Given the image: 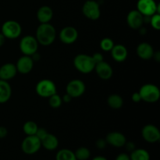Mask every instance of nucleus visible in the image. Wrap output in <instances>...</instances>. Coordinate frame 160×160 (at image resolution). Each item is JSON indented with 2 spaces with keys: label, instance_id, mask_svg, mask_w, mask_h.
Masks as SVG:
<instances>
[{
  "label": "nucleus",
  "instance_id": "1",
  "mask_svg": "<svg viewBox=\"0 0 160 160\" xmlns=\"http://www.w3.org/2000/svg\"><path fill=\"white\" fill-rule=\"evenodd\" d=\"M56 38V28L49 23H40L36 30L35 38L37 39L39 45L48 46L55 42Z\"/></svg>",
  "mask_w": 160,
  "mask_h": 160
},
{
  "label": "nucleus",
  "instance_id": "2",
  "mask_svg": "<svg viewBox=\"0 0 160 160\" xmlns=\"http://www.w3.org/2000/svg\"><path fill=\"white\" fill-rule=\"evenodd\" d=\"M73 65L79 72L88 74L94 70L95 62L92 56L87 54H78L74 57Z\"/></svg>",
  "mask_w": 160,
  "mask_h": 160
},
{
  "label": "nucleus",
  "instance_id": "3",
  "mask_svg": "<svg viewBox=\"0 0 160 160\" xmlns=\"http://www.w3.org/2000/svg\"><path fill=\"white\" fill-rule=\"evenodd\" d=\"M142 101L148 103H154L159 101L160 98V90L156 84H145L141 87L139 90Z\"/></svg>",
  "mask_w": 160,
  "mask_h": 160
},
{
  "label": "nucleus",
  "instance_id": "4",
  "mask_svg": "<svg viewBox=\"0 0 160 160\" xmlns=\"http://www.w3.org/2000/svg\"><path fill=\"white\" fill-rule=\"evenodd\" d=\"M137 10L145 17H150L154 14H160V4L155 0H138Z\"/></svg>",
  "mask_w": 160,
  "mask_h": 160
},
{
  "label": "nucleus",
  "instance_id": "5",
  "mask_svg": "<svg viewBox=\"0 0 160 160\" xmlns=\"http://www.w3.org/2000/svg\"><path fill=\"white\" fill-rule=\"evenodd\" d=\"M38 42L34 36L25 35L20 40L19 48L22 54L31 56L38 52Z\"/></svg>",
  "mask_w": 160,
  "mask_h": 160
},
{
  "label": "nucleus",
  "instance_id": "6",
  "mask_svg": "<svg viewBox=\"0 0 160 160\" xmlns=\"http://www.w3.org/2000/svg\"><path fill=\"white\" fill-rule=\"evenodd\" d=\"M1 33L7 39H16L22 33V27L16 20H7L2 25Z\"/></svg>",
  "mask_w": 160,
  "mask_h": 160
},
{
  "label": "nucleus",
  "instance_id": "7",
  "mask_svg": "<svg viewBox=\"0 0 160 160\" xmlns=\"http://www.w3.org/2000/svg\"><path fill=\"white\" fill-rule=\"evenodd\" d=\"M35 91L39 96L47 98L57 93L56 84L49 79H43L38 81L35 86Z\"/></svg>",
  "mask_w": 160,
  "mask_h": 160
},
{
  "label": "nucleus",
  "instance_id": "8",
  "mask_svg": "<svg viewBox=\"0 0 160 160\" xmlns=\"http://www.w3.org/2000/svg\"><path fill=\"white\" fill-rule=\"evenodd\" d=\"M41 140L36 135L27 136L21 143V149L27 155H33L40 150Z\"/></svg>",
  "mask_w": 160,
  "mask_h": 160
},
{
  "label": "nucleus",
  "instance_id": "9",
  "mask_svg": "<svg viewBox=\"0 0 160 160\" xmlns=\"http://www.w3.org/2000/svg\"><path fill=\"white\" fill-rule=\"evenodd\" d=\"M82 12L89 20H98L101 16L99 4L95 0H87L82 6Z\"/></svg>",
  "mask_w": 160,
  "mask_h": 160
},
{
  "label": "nucleus",
  "instance_id": "10",
  "mask_svg": "<svg viewBox=\"0 0 160 160\" xmlns=\"http://www.w3.org/2000/svg\"><path fill=\"white\" fill-rule=\"evenodd\" d=\"M86 86L84 81L79 79L71 80L70 82L67 84L66 88V92L68 95L73 98H78L83 95L85 92Z\"/></svg>",
  "mask_w": 160,
  "mask_h": 160
},
{
  "label": "nucleus",
  "instance_id": "11",
  "mask_svg": "<svg viewBox=\"0 0 160 160\" xmlns=\"http://www.w3.org/2000/svg\"><path fill=\"white\" fill-rule=\"evenodd\" d=\"M142 136L145 142L148 143H156L160 140L159 128L153 124H147L142 130Z\"/></svg>",
  "mask_w": 160,
  "mask_h": 160
},
{
  "label": "nucleus",
  "instance_id": "12",
  "mask_svg": "<svg viewBox=\"0 0 160 160\" xmlns=\"http://www.w3.org/2000/svg\"><path fill=\"white\" fill-rule=\"evenodd\" d=\"M145 23V17L137 9H133L127 16V23L133 30H139Z\"/></svg>",
  "mask_w": 160,
  "mask_h": 160
},
{
  "label": "nucleus",
  "instance_id": "13",
  "mask_svg": "<svg viewBox=\"0 0 160 160\" xmlns=\"http://www.w3.org/2000/svg\"><path fill=\"white\" fill-rule=\"evenodd\" d=\"M59 36L62 43L65 45H71L78 40V31L73 27L67 26L61 30Z\"/></svg>",
  "mask_w": 160,
  "mask_h": 160
},
{
  "label": "nucleus",
  "instance_id": "14",
  "mask_svg": "<svg viewBox=\"0 0 160 160\" xmlns=\"http://www.w3.org/2000/svg\"><path fill=\"white\" fill-rule=\"evenodd\" d=\"M34 61L33 60L31 56L23 55L17 61V64H15L17 73H20L21 74H28L31 73L34 67Z\"/></svg>",
  "mask_w": 160,
  "mask_h": 160
},
{
  "label": "nucleus",
  "instance_id": "15",
  "mask_svg": "<svg viewBox=\"0 0 160 160\" xmlns=\"http://www.w3.org/2000/svg\"><path fill=\"white\" fill-rule=\"evenodd\" d=\"M94 70H95L97 75L104 81L109 80L113 74V70L112 67L104 60L95 64Z\"/></svg>",
  "mask_w": 160,
  "mask_h": 160
},
{
  "label": "nucleus",
  "instance_id": "16",
  "mask_svg": "<svg viewBox=\"0 0 160 160\" xmlns=\"http://www.w3.org/2000/svg\"><path fill=\"white\" fill-rule=\"evenodd\" d=\"M106 143L112 145V147L122 148L126 144L127 138L124 134H123L122 133L117 132V131H112V132L109 133L106 135Z\"/></svg>",
  "mask_w": 160,
  "mask_h": 160
},
{
  "label": "nucleus",
  "instance_id": "17",
  "mask_svg": "<svg viewBox=\"0 0 160 160\" xmlns=\"http://www.w3.org/2000/svg\"><path fill=\"white\" fill-rule=\"evenodd\" d=\"M136 52L140 59H144V60H149L153 58L155 51L153 47L149 43L142 42L138 45L136 48Z\"/></svg>",
  "mask_w": 160,
  "mask_h": 160
},
{
  "label": "nucleus",
  "instance_id": "18",
  "mask_svg": "<svg viewBox=\"0 0 160 160\" xmlns=\"http://www.w3.org/2000/svg\"><path fill=\"white\" fill-rule=\"evenodd\" d=\"M17 73L16 65L11 62H6L0 67V79L9 81L15 78Z\"/></svg>",
  "mask_w": 160,
  "mask_h": 160
},
{
  "label": "nucleus",
  "instance_id": "19",
  "mask_svg": "<svg viewBox=\"0 0 160 160\" xmlns=\"http://www.w3.org/2000/svg\"><path fill=\"white\" fill-rule=\"evenodd\" d=\"M112 57L116 62H123L127 59L128 56V51L126 47L121 44L114 45L110 51Z\"/></svg>",
  "mask_w": 160,
  "mask_h": 160
},
{
  "label": "nucleus",
  "instance_id": "20",
  "mask_svg": "<svg viewBox=\"0 0 160 160\" xmlns=\"http://www.w3.org/2000/svg\"><path fill=\"white\" fill-rule=\"evenodd\" d=\"M53 17V10L48 6H42L38 9L37 18L41 23H49Z\"/></svg>",
  "mask_w": 160,
  "mask_h": 160
},
{
  "label": "nucleus",
  "instance_id": "21",
  "mask_svg": "<svg viewBox=\"0 0 160 160\" xmlns=\"http://www.w3.org/2000/svg\"><path fill=\"white\" fill-rule=\"evenodd\" d=\"M42 146L48 151H53L59 146V140L54 134L48 133L41 140Z\"/></svg>",
  "mask_w": 160,
  "mask_h": 160
},
{
  "label": "nucleus",
  "instance_id": "22",
  "mask_svg": "<svg viewBox=\"0 0 160 160\" xmlns=\"http://www.w3.org/2000/svg\"><path fill=\"white\" fill-rule=\"evenodd\" d=\"M12 88L9 82L0 79V104L6 103L10 99Z\"/></svg>",
  "mask_w": 160,
  "mask_h": 160
},
{
  "label": "nucleus",
  "instance_id": "23",
  "mask_svg": "<svg viewBox=\"0 0 160 160\" xmlns=\"http://www.w3.org/2000/svg\"><path fill=\"white\" fill-rule=\"evenodd\" d=\"M107 104L110 108L113 109H119L123 106V99L120 95L112 94L107 98Z\"/></svg>",
  "mask_w": 160,
  "mask_h": 160
},
{
  "label": "nucleus",
  "instance_id": "24",
  "mask_svg": "<svg viewBox=\"0 0 160 160\" xmlns=\"http://www.w3.org/2000/svg\"><path fill=\"white\" fill-rule=\"evenodd\" d=\"M131 160H150V155L144 148H135L130 155Z\"/></svg>",
  "mask_w": 160,
  "mask_h": 160
},
{
  "label": "nucleus",
  "instance_id": "25",
  "mask_svg": "<svg viewBox=\"0 0 160 160\" xmlns=\"http://www.w3.org/2000/svg\"><path fill=\"white\" fill-rule=\"evenodd\" d=\"M56 160H77V159L73 151L67 148H62L56 154Z\"/></svg>",
  "mask_w": 160,
  "mask_h": 160
},
{
  "label": "nucleus",
  "instance_id": "26",
  "mask_svg": "<svg viewBox=\"0 0 160 160\" xmlns=\"http://www.w3.org/2000/svg\"><path fill=\"white\" fill-rule=\"evenodd\" d=\"M38 129V126L37 123L31 120L25 122L23 126V131L27 136L35 135Z\"/></svg>",
  "mask_w": 160,
  "mask_h": 160
},
{
  "label": "nucleus",
  "instance_id": "27",
  "mask_svg": "<svg viewBox=\"0 0 160 160\" xmlns=\"http://www.w3.org/2000/svg\"><path fill=\"white\" fill-rule=\"evenodd\" d=\"M77 160H88L91 156V152L86 147H80L75 151Z\"/></svg>",
  "mask_w": 160,
  "mask_h": 160
},
{
  "label": "nucleus",
  "instance_id": "28",
  "mask_svg": "<svg viewBox=\"0 0 160 160\" xmlns=\"http://www.w3.org/2000/svg\"><path fill=\"white\" fill-rule=\"evenodd\" d=\"M48 98V104L53 109H58L60 107L62 104V97L58 95L57 93L54 94Z\"/></svg>",
  "mask_w": 160,
  "mask_h": 160
},
{
  "label": "nucleus",
  "instance_id": "29",
  "mask_svg": "<svg viewBox=\"0 0 160 160\" xmlns=\"http://www.w3.org/2000/svg\"><path fill=\"white\" fill-rule=\"evenodd\" d=\"M114 46V42L109 38H104L100 42V48L104 52H110Z\"/></svg>",
  "mask_w": 160,
  "mask_h": 160
},
{
  "label": "nucleus",
  "instance_id": "30",
  "mask_svg": "<svg viewBox=\"0 0 160 160\" xmlns=\"http://www.w3.org/2000/svg\"><path fill=\"white\" fill-rule=\"evenodd\" d=\"M150 24L153 29L156 31L160 30V14L156 13L149 17Z\"/></svg>",
  "mask_w": 160,
  "mask_h": 160
},
{
  "label": "nucleus",
  "instance_id": "31",
  "mask_svg": "<svg viewBox=\"0 0 160 160\" xmlns=\"http://www.w3.org/2000/svg\"><path fill=\"white\" fill-rule=\"evenodd\" d=\"M48 131H46V130L45 129V128H38V129L37 132H36L35 135L37 136L38 138L40 140H42V138H43L44 137H45V135H46L47 134H48Z\"/></svg>",
  "mask_w": 160,
  "mask_h": 160
},
{
  "label": "nucleus",
  "instance_id": "32",
  "mask_svg": "<svg viewBox=\"0 0 160 160\" xmlns=\"http://www.w3.org/2000/svg\"><path fill=\"white\" fill-rule=\"evenodd\" d=\"M92 58H93L94 61H95V64L98 63V62H102V61L104 60V57H103L102 54L100 52H95L92 55Z\"/></svg>",
  "mask_w": 160,
  "mask_h": 160
},
{
  "label": "nucleus",
  "instance_id": "33",
  "mask_svg": "<svg viewBox=\"0 0 160 160\" xmlns=\"http://www.w3.org/2000/svg\"><path fill=\"white\" fill-rule=\"evenodd\" d=\"M96 147L98 148H99V149H103V148H106V145H107V143H106V139H98V141L96 142Z\"/></svg>",
  "mask_w": 160,
  "mask_h": 160
},
{
  "label": "nucleus",
  "instance_id": "34",
  "mask_svg": "<svg viewBox=\"0 0 160 160\" xmlns=\"http://www.w3.org/2000/svg\"><path fill=\"white\" fill-rule=\"evenodd\" d=\"M131 99H132V101L134 102H139L142 101V98H141V95L139 94V92H137L133 93L132 96H131Z\"/></svg>",
  "mask_w": 160,
  "mask_h": 160
},
{
  "label": "nucleus",
  "instance_id": "35",
  "mask_svg": "<svg viewBox=\"0 0 160 160\" xmlns=\"http://www.w3.org/2000/svg\"><path fill=\"white\" fill-rule=\"evenodd\" d=\"M115 160H131L130 156L127 153H120L116 157Z\"/></svg>",
  "mask_w": 160,
  "mask_h": 160
},
{
  "label": "nucleus",
  "instance_id": "36",
  "mask_svg": "<svg viewBox=\"0 0 160 160\" xmlns=\"http://www.w3.org/2000/svg\"><path fill=\"white\" fill-rule=\"evenodd\" d=\"M124 146H126L127 150L131 152L133 151V150L135 149V145H134L132 142H127L126 144L124 145Z\"/></svg>",
  "mask_w": 160,
  "mask_h": 160
},
{
  "label": "nucleus",
  "instance_id": "37",
  "mask_svg": "<svg viewBox=\"0 0 160 160\" xmlns=\"http://www.w3.org/2000/svg\"><path fill=\"white\" fill-rule=\"evenodd\" d=\"M8 131L6 128L2 126H0V138H4L7 136Z\"/></svg>",
  "mask_w": 160,
  "mask_h": 160
},
{
  "label": "nucleus",
  "instance_id": "38",
  "mask_svg": "<svg viewBox=\"0 0 160 160\" xmlns=\"http://www.w3.org/2000/svg\"><path fill=\"white\" fill-rule=\"evenodd\" d=\"M72 98H72V97L70 96V95H68V94L67 93L66 95H64L63 97L62 98V102H67V103L70 102H71Z\"/></svg>",
  "mask_w": 160,
  "mask_h": 160
},
{
  "label": "nucleus",
  "instance_id": "39",
  "mask_svg": "<svg viewBox=\"0 0 160 160\" xmlns=\"http://www.w3.org/2000/svg\"><path fill=\"white\" fill-rule=\"evenodd\" d=\"M6 38H5V36L2 33H0V47H2L4 45L5 42H6Z\"/></svg>",
  "mask_w": 160,
  "mask_h": 160
},
{
  "label": "nucleus",
  "instance_id": "40",
  "mask_svg": "<svg viewBox=\"0 0 160 160\" xmlns=\"http://www.w3.org/2000/svg\"><path fill=\"white\" fill-rule=\"evenodd\" d=\"M153 58H154L155 59H156L157 62H159L160 60V53L159 52H156L154 53V56H153Z\"/></svg>",
  "mask_w": 160,
  "mask_h": 160
},
{
  "label": "nucleus",
  "instance_id": "41",
  "mask_svg": "<svg viewBox=\"0 0 160 160\" xmlns=\"http://www.w3.org/2000/svg\"><path fill=\"white\" fill-rule=\"evenodd\" d=\"M92 160H107V159L104 156H95V158L92 159Z\"/></svg>",
  "mask_w": 160,
  "mask_h": 160
}]
</instances>
